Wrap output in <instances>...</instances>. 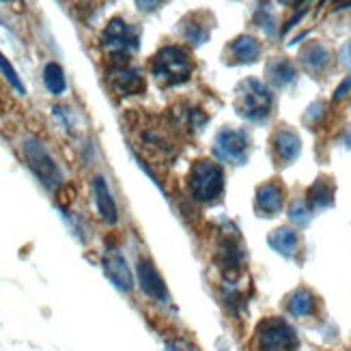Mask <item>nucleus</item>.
<instances>
[{
  "instance_id": "nucleus-9",
  "label": "nucleus",
  "mask_w": 351,
  "mask_h": 351,
  "mask_svg": "<svg viewBox=\"0 0 351 351\" xmlns=\"http://www.w3.org/2000/svg\"><path fill=\"white\" fill-rule=\"evenodd\" d=\"M101 263H104L106 276L112 280V285L117 289H121V291H132L134 276H132V269H130L123 254H121L117 248H110V250H106Z\"/></svg>"
},
{
  "instance_id": "nucleus-12",
  "label": "nucleus",
  "mask_w": 351,
  "mask_h": 351,
  "mask_svg": "<svg viewBox=\"0 0 351 351\" xmlns=\"http://www.w3.org/2000/svg\"><path fill=\"white\" fill-rule=\"evenodd\" d=\"M93 196H95V205H97L99 216L108 224H114L119 220V209H117V203L112 198L108 183H106V179L99 175L93 179Z\"/></svg>"
},
{
  "instance_id": "nucleus-2",
  "label": "nucleus",
  "mask_w": 351,
  "mask_h": 351,
  "mask_svg": "<svg viewBox=\"0 0 351 351\" xmlns=\"http://www.w3.org/2000/svg\"><path fill=\"white\" fill-rule=\"evenodd\" d=\"M188 188L192 198L201 203L216 201L224 188V173L222 169L211 160H201L192 166L188 175Z\"/></svg>"
},
{
  "instance_id": "nucleus-16",
  "label": "nucleus",
  "mask_w": 351,
  "mask_h": 351,
  "mask_svg": "<svg viewBox=\"0 0 351 351\" xmlns=\"http://www.w3.org/2000/svg\"><path fill=\"white\" fill-rule=\"evenodd\" d=\"M43 82H45V88L50 90L52 95H60L67 86V80H65V71L58 63H48L43 67Z\"/></svg>"
},
{
  "instance_id": "nucleus-6",
  "label": "nucleus",
  "mask_w": 351,
  "mask_h": 351,
  "mask_svg": "<svg viewBox=\"0 0 351 351\" xmlns=\"http://www.w3.org/2000/svg\"><path fill=\"white\" fill-rule=\"evenodd\" d=\"M237 110L241 117L246 119H263L271 106V97L267 88L256 82V80H246L237 88Z\"/></svg>"
},
{
  "instance_id": "nucleus-1",
  "label": "nucleus",
  "mask_w": 351,
  "mask_h": 351,
  "mask_svg": "<svg viewBox=\"0 0 351 351\" xmlns=\"http://www.w3.org/2000/svg\"><path fill=\"white\" fill-rule=\"evenodd\" d=\"M192 58L190 52L179 45H166L154 58H151V73L160 84L173 86L186 82L192 75Z\"/></svg>"
},
{
  "instance_id": "nucleus-3",
  "label": "nucleus",
  "mask_w": 351,
  "mask_h": 351,
  "mask_svg": "<svg viewBox=\"0 0 351 351\" xmlns=\"http://www.w3.org/2000/svg\"><path fill=\"white\" fill-rule=\"evenodd\" d=\"M24 158L28 169L37 175V179L43 183L48 190H56L60 183H63V171L58 169L56 160L50 156V151L43 147L37 138H28L22 147Z\"/></svg>"
},
{
  "instance_id": "nucleus-8",
  "label": "nucleus",
  "mask_w": 351,
  "mask_h": 351,
  "mask_svg": "<svg viewBox=\"0 0 351 351\" xmlns=\"http://www.w3.org/2000/svg\"><path fill=\"white\" fill-rule=\"evenodd\" d=\"M108 82L114 93H119L121 97L138 95L145 90V78L141 75V71L130 67L125 60H119V63L110 69Z\"/></svg>"
},
{
  "instance_id": "nucleus-13",
  "label": "nucleus",
  "mask_w": 351,
  "mask_h": 351,
  "mask_svg": "<svg viewBox=\"0 0 351 351\" xmlns=\"http://www.w3.org/2000/svg\"><path fill=\"white\" fill-rule=\"evenodd\" d=\"M256 207L263 213H276L282 207V190L276 183H265L256 192Z\"/></svg>"
},
{
  "instance_id": "nucleus-11",
  "label": "nucleus",
  "mask_w": 351,
  "mask_h": 351,
  "mask_svg": "<svg viewBox=\"0 0 351 351\" xmlns=\"http://www.w3.org/2000/svg\"><path fill=\"white\" fill-rule=\"evenodd\" d=\"M138 136H141V145L143 149L151 151L154 156H169V151L175 149L173 141H171V132L166 128H158V125H149V128H143L138 130Z\"/></svg>"
},
{
  "instance_id": "nucleus-18",
  "label": "nucleus",
  "mask_w": 351,
  "mask_h": 351,
  "mask_svg": "<svg viewBox=\"0 0 351 351\" xmlns=\"http://www.w3.org/2000/svg\"><path fill=\"white\" fill-rule=\"evenodd\" d=\"M269 243H271V246L276 248L278 252L287 254V252L295 250V246H298V237H295L293 231H287V228H280V231H276V233H274V235L269 237Z\"/></svg>"
},
{
  "instance_id": "nucleus-10",
  "label": "nucleus",
  "mask_w": 351,
  "mask_h": 351,
  "mask_svg": "<svg viewBox=\"0 0 351 351\" xmlns=\"http://www.w3.org/2000/svg\"><path fill=\"white\" fill-rule=\"evenodd\" d=\"M136 271H138V280H141L143 291L149 298H154L158 302H169V291H166V285L154 263L147 261V258H141L138 265H136Z\"/></svg>"
},
{
  "instance_id": "nucleus-20",
  "label": "nucleus",
  "mask_w": 351,
  "mask_h": 351,
  "mask_svg": "<svg viewBox=\"0 0 351 351\" xmlns=\"http://www.w3.org/2000/svg\"><path fill=\"white\" fill-rule=\"evenodd\" d=\"M289 308H291L295 315H304V313H311L313 308V302H311V293L308 291H298L289 304Z\"/></svg>"
},
{
  "instance_id": "nucleus-17",
  "label": "nucleus",
  "mask_w": 351,
  "mask_h": 351,
  "mask_svg": "<svg viewBox=\"0 0 351 351\" xmlns=\"http://www.w3.org/2000/svg\"><path fill=\"white\" fill-rule=\"evenodd\" d=\"M276 151L280 154L282 160H293L298 156V151H300V141H298V136L293 132H280L278 134V138H276Z\"/></svg>"
},
{
  "instance_id": "nucleus-5",
  "label": "nucleus",
  "mask_w": 351,
  "mask_h": 351,
  "mask_svg": "<svg viewBox=\"0 0 351 351\" xmlns=\"http://www.w3.org/2000/svg\"><path fill=\"white\" fill-rule=\"evenodd\" d=\"M256 343L261 351H295V332L280 319H267L256 330Z\"/></svg>"
},
{
  "instance_id": "nucleus-21",
  "label": "nucleus",
  "mask_w": 351,
  "mask_h": 351,
  "mask_svg": "<svg viewBox=\"0 0 351 351\" xmlns=\"http://www.w3.org/2000/svg\"><path fill=\"white\" fill-rule=\"evenodd\" d=\"M166 351H198L196 347H192L188 341H171L169 345H166Z\"/></svg>"
},
{
  "instance_id": "nucleus-4",
  "label": "nucleus",
  "mask_w": 351,
  "mask_h": 351,
  "mask_svg": "<svg viewBox=\"0 0 351 351\" xmlns=\"http://www.w3.org/2000/svg\"><path fill=\"white\" fill-rule=\"evenodd\" d=\"M138 41H141V33L138 28L128 24L125 20L114 18L108 22V26L104 28L101 33V43L106 50H110L114 56H128L130 52L138 50Z\"/></svg>"
},
{
  "instance_id": "nucleus-19",
  "label": "nucleus",
  "mask_w": 351,
  "mask_h": 351,
  "mask_svg": "<svg viewBox=\"0 0 351 351\" xmlns=\"http://www.w3.org/2000/svg\"><path fill=\"white\" fill-rule=\"evenodd\" d=\"M0 69H3V73H5V78L9 80V84L18 90V93H26V88H24V84H22V80H20V75H18V71L13 69V65L7 60V56L0 52Z\"/></svg>"
},
{
  "instance_id": "nucleus-15",
  "label": "nucleus",
  "mask_w": 351,
  "mask_h": 351,
  "mask_svg": "<svg viewBox=\"0 0 351 351\" xmlns=\"http://www.w3.org/2000/svg\"><path fill=\"white\" fill-rule=\"evenodd\" d=\"M201 15H190V18L181 24V33L192 45H201L209 39V26H203V22H198Z\"/></svg>"
},
{
  "instance_id": "nucleus-14",
  "label": "nucleus",
  "mask_w": 351,
  "mask_h": 351,
  "mask_svg": "<svg viewBox=\"0 0 351 351\" xmlns=\"http://www.w3.org/2000/svg\"><path fill=\"white\" fill-rule=\"evenodd\" d=\"M231 52L239 63H252V60L261 54V45H258L256 39H252L248 35H241L231 43Z\"/></svg>"
},
{
  "instance_id": "nucleus-7",
  "label": "nucleus",
  "mask_w": 351,
  "mask_h": 351,
  "mask_svg": "<svg viewBox=\"0 0 351 351\" xmlns=\"http://www.w3.org/2000/svg\"><path fill=\"white\" fill-rule=\"evenodd\" d=\"M248 134L243 130H231L224 128L216 136V147H213V154L218 156L222 162H233V164H243L248 160Z\"/></svg>"
}]
</instances>
